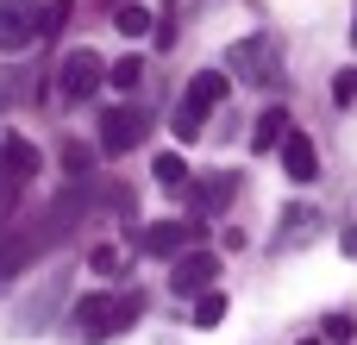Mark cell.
<instances>
[{
  "mask_svg": "<svg viewBox=\"0 0 357 345\" xmlns=\"http://www.w3.org/2000/svg\"><path fill=\"white\" fill-rule=\"evenodd\" d=\"M333 101H339V107H351V101H357V69H339V82H333Z\"/></svg>",
  "mask_w": 357,
  "mask_h": 345,
  "instance_id": "20",
  "label": "cell"
},
{
  "mask_svg": "<svg viewBox=\"0 0 357 345\" xmlns=\"http://www.w3.org/2000/svg\"><path fill=\"white\" fill-rule=\"evenodd\" d=\"M100 82H107V63H100V50H88V44H82V50H69V57H63V69H56V94H63L69 107H75V101H88Z\"/></svg>",
  "mask_w": 357,
  "mask_h": 345,
  "instance_id": "6",
  "label": "cell"
},
{
  "mask_svg": "<svg viewBox=\"0 0 357 345\" xmlns=\"http://www.w3.org/2000/svg\"><path fill=\"white\" fill-rule=\"evenodd\" d=\"M63 170H88V151L82 145H63Z\"/></svg>",
  "mask_w": 357,
  "mask_h": 345,
  "instance_id": "22",
  "label": "cell"
},
{
  "mask_svg": "<svg viewBox=\"0 0 357 345\" xmlns=\"http://www.w3.org/2000/svg\"><path fill=\"white\" fill-rule=\"evenodd\" d=\"M151 176H157V182H163V189H169V195H176V189H188V182H195V176H188V163H182V157H176V151H157V163H151Z\"/></svg>",
  "mask_w": 357,
  "mask_h": 345,
  "instance_id": "12",
  "label": "cell"
},
{
  "mask_svg": "<svg viewBox=\"0 0 357 345\" xmlns=\"http://www.w3.org/2000/svg\"><path fill=\"white\" fill-rule=\"evenodd\" d=\"M107 82H113V88H138V82H144V63H138V57H126V63H113V69H107Z\"/></svg>",
  "mask_w": 357,
  "mask_h": 345,
  "instance_id": "16",
  "label": "cell"
},
{
  "mask_svg": "<svg viewBox=\"0 0 357 345\" xmlns=\"http://www.w3.org/2000/svg\"><path fill=\"white\" fill-rule=\"evenodd\" d=\"M232 195H238V182H232V176H226V170H220V176H213V182H201V207H226V201H232Z\"/></svg>",
  "mask_w": 357,
  "mask_h": 345,
  "instance_id": "15",
  "label": "cell"
},
{
  "mask_svg": "<svg viewBox=\"0 0 357 345\" xmlns=\"http://www.w3.org/2000/svg\"><path fill=\"white\" fill-rule=\"evenodd\" d=\"M213 277H220V258H213V251H188V258L169 264V289H176V295H201Z\"/></svg>",
  "mask_w": 357,
  "mask_h": 345,
  "instance_id": "8",
  "label": "cell"
},
{
  "mask_svg": "<svg viewBox=\"0 0 357 345\" xmlns=\"http://www.w3.org/2000/svg\"><path fill=\"white\" fill-rule=\"evenodd\" d=\"M13 101H19V75H13V69H0V107H13Z\"/></svg>",
  "mask_w": 357,
  "mask_h": 345,
  "instance_id": "21",
  "label": "cell"
},
{
  "mask_svg": "<svg viewBox=\"0 0 357 345\" xmlns=\"http://www.w3.org/2000/svg\"><path fill=\"white\" fill-rule=\"evenodd\" d=\"M226 75H232V82H276V75H282V38H270V31L238 38V44L226 50Z\"/></svg>",
  "mask_w": 357,
  "mask_h": 345,
  "instance_id": "3",
  "label": "cell"
},
{
  "mask_svg": "<svg viewBox=\"0 0 357 345\" xmlns=\"http://www.w3.org/2000/svg\"><path fill=\"white\" fill-rule=\"evenodd\" d=\"M31 176H38V145L31 138H0V220L19 207V195L31 189Z\"/></svg>",
  "mask_w": 357,
  "mask_h": 345,
  "instance_id": "4",
  "label": "cell"
},
{
  "mask_svg": "<svg viewBox=\"0 0 357 345\" xmlns=\"http://www.w3.org/2000/svg\"><path fill=\"white\" fill-rule=\"evenodd\" d=\"M188 239H195V226H182V220H163V226H144V239H138V245H144L151 258H176Z\"/></svg>",
  "mask_w": 357,
  "mask_h": 345,
  "instance_id": "10",
  "label": "cell"
},
{
  "mask_svg": "<svg viewBox=\"0 0 357 345\" xmlns=\"http://www.w3.org/2000/svg\"><path fill=\"white\" fill-rule=\"evenodd\" d=\"M213 107H226V75H220V69H201V75L188 82L182 107H176V138H182V145H195V138L207 132Z\"/></svg>",
  "mask_w": 357,
  "mask_h": 345,
  "instance_id": "2",
  "label": "cell"
},
{
  "mask_svg": "<svg viewBox=\"0 0 357 345\" xmlns=\"http://www.w3.org/2000/svg\"><path fill=\"white\" fill-rule=\"evenodd\" d=\"M138 138H144V113H138V107H113V113L100 119V151L119 157V151H132Z\"/></svg>",
  "mask_w": 357,
  "mask_h": 345,
  "instance_id": "9",
  "label": "cell"
},
{
  "mask_svg": "<svg viewBox=\"0 0 357 345\" xmlns=\"http://www.w3.org/2000/svg\"><path fill=\"white\" fill-rule=\"evenodd\" d=\"M226 321V295L220 289H201V302H195V327H220Z\"/></svg>",
  "mask_w": 357,
  "mask_h": 345,
  "instance_id": "14",
  "label": "cell"
},
{
  "mask_svg": "<svg viewBox=\"0 0 357 345\" xmlns=\"http://www.w3.org/2000/svg\"><path fill=\"white\" fill-rule=\"evenodd\" d=\"M44 38V0H0V57H19Z\"/></svg>",
  "mask_w": 357,
  "mask_h": 345,
  "instance_id": "5",
  "label": "cell"
},
{
  "mask_svg": "<svg viewBox=\"0 0 357 345\" xmlns=\"http://www.w3.org/2000/svg\"><path fill=\"white\" fill-rule=\"evenodd\" d=\"M339 251H345V258H357V226H345V233H339Z\"/></svg>",
  "mask_w": 357,
  "mask_h": 345,
  "instance_id": "23",
  "label": "cell"
},
{
  "mask_svg": "<svg viewBox=\"0 0 357 345\" xmlns=\"http://www.w3.org/2000/svg\"><path fill=\"white\" fill-rule=\"evenodd\" d=\"M351 44H357V25H351Z\"/></svg>",
  "mask_w": 357,
  "mask_h": 345,
  "instance_id": "24",
  "label": "cell"
},
{
  "mask_svg": "<svg viewBox=\"0 0 357 345\" xmlns=\"http://www.w3.org/2000/svg\"><path fill=\"white\" fill-rule=\"evenodd\" d=\"M276 151H282V170H289V182H320V151H314V138H307L301 126H289Z\"/></svg>",
  "mask_w": 357,
  "mask_h": 345,
  "instance_id": "7",
  "label": "cell"
},
{
  "mask_svg": "<svg viewBox=\"0 0 357 345\" xmlns=\"http://www.w3.org/2000/svg\"><path fill=\"white\" fill-rule=\"evenodd\" d=\"M307 226H314V214H307V207H289V233H282V245H301Z\"/></svg>",
  "mask_w": 357,
  "mask_h": 345,
  "instance_id": "17",
  "label": "cell"
},
{
  "mask_svg": "<svg viewBox=\"0 0 357 345\" xmlns=\"http://www.w3.org/2000/svg\"><path fill=\"white\" fill-rule=\"evenodd\" d=\"M88 264H94L100 277H113V270H126V251H119V245H100V251H94Z\"/></svg>",
  "mask_w": 357,
  "mask_h": 345,
  "instance_id": "18",
  "label": "cell"
},
{
  "mask_svg": "<svg viewBox=\"0 0 357 345\" xmlns=\"http://www.w3.org/2000/svg\"><path fill=\"white\" fill-rule=\"evenodd\" d=\"M351 333H357L351 314H326V339H333V345H351Z\"/></svg>",
  "mask_w": 357,
  "mask_h": 345,
  "instance_id": "19",
  "label": "cell"
},
{
  "mask_svg": "<svg viewBox=\"0 0 357 345\" xmlns=\"http://www.w3.org/2000/svg\"><path fill=\"white\" fill-rule=\"evenodd\" d=\"M113 25H119L126 38H144V31L157 25V13H151L144 0H119V6H113Z\"/></svg>",
  "mask_w": 357,
  "mask_h": 345,
  "instance_id": "11",
  "label": "cell"
},
{
  "mask_svg": "<svg viewBox=\"0 0 357 345\" xmlns=\"http://www.w3.org/2000/svg\"><path fill=\"white\" fill-rule=\"evenodd\" d=\"M282 132H289V113H282V107H270V113L257 119V132H251V151H270V145H282Z\"/></svg>",
  "mask_w": 357,
  "mask_h": 345,
  "instance_id": "13",
  "label": "cell"
},
{
  "mask_svg": "<svg viewBox=\"0 0 357 345\" xmlns=\"http://www.w3.org/2000/svg\"><path fill=\"white\" fill-rule=\"evenodd\" d=\"M138 308H144L138 295H82L75 314H69V327L88 345H100V339H113V333H126V321H138Z\"/></svg>",
  "mask_w": 357,
  "mask_h": 345,
  "instance_id": "1",
  "label": "cell"
}]
</instances>
